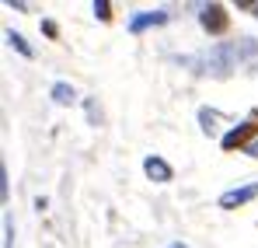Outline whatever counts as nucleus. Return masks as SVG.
<instances>
[{"label":"nucleus","mask_w":258,"mask_h":248,"mask_svg":"<svg viewBox=\"0 0 258 248\" xmlns=\"http://www.w3.org/2000/svg\"><path fill=\"white\" fill-rule=\"evenodd\" d=\"M258 53V42L255 39H241V42H223V45H216L210 53H203L196 63V70L199 74H213V77H227L244 56H255Z\"/></svg>","instance_id":"nucleus-1"},{"label":"nucleus","mask_w":258,"mask_h":248,"mask_svg":"<svg viewBox=\"0 0 258 248\" xmlns=\"http://www.w3.org/2000/svg\"><path fill=\"white\" fill-rule=\"evenodd\" d=\"M258 133V116H251L248 123H241V126H234L220 143H223V151H237V147H248V143H255L251 136Z\"/></svg>","instance_id":"nucleus-2"},{"label":"nucleus","mask_w":258,"mask_h":248,"mask_svg":"<svg viewBox=\"0 0 258 248\" xmlns=\"http://www.w3.org/2000/svg\"><path fill=\"white\" fill-rule=\"evenodd\" d=\"M199 21H203V28H206L210 35H223V32H227V25H230V18H227V7H223V4H210V7H203Z\"/></svg>","instance_id":"nucleus-3"},{"label":"nucleus","mask_w":258,"mask_h":248,"mask_svg":"<svg viewBox=\"0 0 258 248\" xmlns=\"http://www.w3.org/2000/svg\"><path fill=\"white\" fill-rule=\"evenodd\" d=\"M255 196H258V185L251 182V185H244V189H230V192H223V196H220V207L234 210V207H241V203H248V200H255Z\"/></svg>","instance_id":"nucleus-4"},{"label":"nucleus","mask_w":258,"mask_h":248,"mask_svg":"<svg viewBox=\"0 0 258 248\" xmlns=\"http://www.w3.org/2000/svg\"><path fill=\"white\" fill-rule=\"evenodd\" d=\"M143 171H147L154 182H171V178H174L171 165H168L164 158H147V161H143Z\"/></svg>","instance_id":"nucleus-5"},{"label":"nucleus","mask_w":258,"mask_h":248,"mask_svg":"<svg viewBox=\"0 0 258 248\" xmlns=\"http://www.w3.org/2000/svg\"><path fill=\"white\" fill-rule=\"evenodd\" d=\"M164 21H168L164 11H147V14L129 18V32H143V28H150V25H164Z\"/></svg>","instance_id":"nucleus-6"},{"label":"nucleus","mask_w":258,"mask_h":248,"mask_svg":"<svg viewBox=\"0 0 258 248\" xmlns=\"http://www.w3.org/2000/svg\"><path fill=\"white\" fill-rule=\"evenodd\" d=\"M52 98H56L59 105H70L77 94H74V87H70V84H56V87H52Z\"/></svg>","instance_id":"nucleus-7"},{"label":"nucleus","mask_w":258,"mask_h":248,"mask_svg":"<svg viewBox=\"0 0 258 248\" xmlns=\"http://www.w3.org/2000/svg\"><path fill=\"white\" fill-rule=\"evenodd\" d=\"M7 42H11V45H14V49H18L21 56H32V45H28V42L21 39L18 32H7Z\"/></svg>","instance_id":"nucleus-8"},{"label":"nucleus","mask_w":258,"mask_h":248,"mask_svg":"<svg viewBox=\"0 0 258 248\" xmlns=\"http://www.w3.org/2000/svg\"><path fill=\"white\" fill-rule=\"evenodd\" d=\"M199 119H203V129H206V133H213L220 116H216V112H210V109H203V112H199Z\"/></svg>","instance_id":"nucleus-9"},{"label":"nucleus","mask_w":258,"mask_h":248,"mask_svg":"<svg viewBox=\"0 0 258 248\" xmlns=\"http://www.w3.org/2000/svg\"><path fill=\"white\" fill-rule=\"evenodd\" d=\"M94 14H98L101 21H108V18H112V4H108V0H94Z\"/></svg>","instance_id":"nucleus-10"},{"label":"nucleus","mask_w":258,"mask_h":248,"mask_svg":"<svg viewBox=\"0 0 258 248\" xmlns=\"http://www.w3.org/2000/svg\"><path fill=\"white\" fill-rule=\"evenodd\" d=\"M42 32L49 35V39H56V35H59V28H56V21H42Z\"/></svg>","instance_id":"nucleus-11"},{"label":"nucleus","mask_w":258,"mask_h":248,"mask_svg":"<svg viewBox=\"0 0 258 248\" xmlns=\"http://www.w3.org/2000/svg\"><path fill=\"white\" fill-rule=\"evenodd\" d=\"M244 154H248V158H258V140H255V143H248V147H244Z\"/></svg>","instance_id":"nucleus-12"},{"label":"nucleus","mask_w":258,"mask_h":248,"mask_svg":"<svg viewBox=\"0 0 258 248\" xmlns=\"http://www.w3.org/2000/svg\"><path fill=\"white\" fill-rule=\"evenodd\" d=\"M241 7H248L251 14H258V4H248V0H241Z\"/></svg>","instance_id":"nucleus-13"},{"label":"nucleus","mask_w":258,"mask_h":248,"mask_svg":"<svg viewBox=\"0 0 258 248\" xmlns=\"http://www.w3.org/2000/svg\"><path fill=\"white\" fill-rule=\"evenodd\" d=\"M171 248H188V245H181V241H174V245Z\"/></svg>","instance_id":"nucleus-14"}]
</instances>
